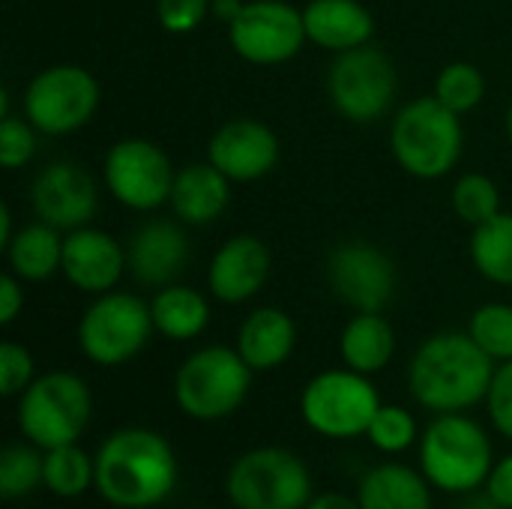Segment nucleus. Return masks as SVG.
I'll return each mask as SVG.
<instances>
[{
	"label": "nucleus",
	"instance_id": "1",
	"mask_svg": "<svg viewBox=\"0 0 512 509\" xmlns=\"http://www.w3.org/2000/svg\"><path fill=\"white\" fill-rule=\"evenodd\" d=\"M495 360L471 333H438L426 339L408 366L411 396L435 414H462L486 402Z\"/></svg>",
	"mask_w": 512,
	"mask_h": 509
},
{
	"label": "nucleus",
	"instance_id": "2",
	"mask_svg": "<svg viewBox=\"0 0 512 509\" xmlns=\"http://www.w3.org/2000/svg\"><path fill=\"white\" fill-rule=\"evenodd\" d=\"M177 486L171 444L150 429H120L96 453V489L120 509H150Z\"/></svg>",
	"mask_w": 512,
	"mask_h": 509
},
{
	"label": "nucleus",
	"instance_id": "3",
	"mask_svg": "<svg viewBox=\"0 0 512 509\" xmlns=\"http://www.w3.org/2000/svg\"><path fill=\"white\" fill-rule=\"evenodd\" d=\"M465 147L462 120L435 96H417L402 105L390 123V150L399 168L417 180L447 177Z\"/></svg>",
	"mask_w": 512,
	"mask_h": 509
},
{
	"label": "nucleus",
	"instance_id": "4",
	"mask_svg": "<svg viewBox=\"0 0 512 509\" xmlns=\"http://www.w3.org/2000/svg\"><path fill=\"white\" fill-rule=\"evenodd\" d=\"M93 414L90 387L72 372H45L18 399V429L39 450L78 444Z\"/></svg>",
	"mask_w": 512,
	"mask_h": 509
},
{
	"label": "nucleus",
	"instance_id": "5",
	"mask_svg": "<svg viewBox=\"0 0 512 509\" xmlns=\"http://www.w3.org/2000/svg\"><path fill=\"white\" fill-rule=\"evenodd\" d=\"M420 465L435 489L474 492L495 468L489 435L465 414H438L420 438Z\"/></svg>",
	"mask_w": 512,
	"mask_h": 509
},
{
	"label": "nucleus",
	"instance_id": "6",
	"mask_svg": "<svg viewBox=\"0 0 512 509\" xmlns=\"http://www.w3.org/2000/svg\"><path fill=\"white\" fill-rule=\"evenodd\" d=\"M252 366L237 348L207 345L183 360L174 378V399L192 420L210 423L231 417L249 396Z\"/></svg>",
	"mask_w": 512,
	"mask_h": 509
},
{
	"label": "nucleus",
	"instance_id": "7",
	"mask_svg": "<svg viewBox=\"0 0 512 509\" xmlns=\"http://www.w3.org/2000/svg\"><path fill=\"white\" fill-rule=\"evenodd\" d=\"M156 333L150 303L129 291L93 297L78 321V348L96 366H123L135 360Z\"/></svg>",
	"mask_w": 512,
	"mask_h": 509
},
{
	"label": "nucleus",
	"instance_id": "8",
	"mask_svg": "<svg viewBox=\"0 0 512 509\" xmlns=\"http://www.w3.org/2000/svg\"><path fill=\"white\" fill-rule=\"evenodd\" d=\"M378 408H381V396L369 381V375H360L348 366L315 375L300 396L303 423L312 432L333 441L366 435Z\"/></svg>",
	"mask_w": 512,
	"mask_h": 509
},
{
	"label": "nucleus",
	"instance_id": "9",
	"mask_svg": "<svg viewBox=\"0 0 512 509\" xmlns=\"http://www.w3.org/2000/svg\"><path fill=\"white\" fill-rule=\"evenodd\" d=\"M399 93V72L393 60L369 45L342 51L327 69V99L351 123L369 126L381 120Z\"/></svg>",
	"mask_w": 512,
	"mask_h": 509
},
{
	"label": "nucleus",
	"instance_id": "10",
	"mask_svg": "<svg viewBox=\"0 0 512 509\" xmlns=\"http://www.w3.org/2000/svg\"><path fill=\"white\" fill-rule=\"evenodd\" d=\"M225 489L237 509H306L312 501L309 468L282 447L243 453L231 465Z\"/></svg>",
	"mask_w": 512,
	"mask_h": 509
},
{
	"label": "nucleus",
	"instance_id": "11",
	"mask_svg": "<svg viewBox=\"0 0 512 509\" xmlns=\"http://www.w3.org/2000/svg\"><path fill=\"white\" fill-rule=\"evenodd\" d=\"M99 96V81L90 69L75 63H57L30 78L21 108L39 135L63 138L93 120Z\"/></svg>",
	"mask_w": 512,
	"mask_h": 509
},
{
	"label": "nucleus",
	"instance_id": "12",
	"mask_svg": "<svg viewBox=\"0 0 512 509\" xmlns=\"http://www.w3.org/2000/svg\"><path fill=\"white\" fill-rule=\"evenodd\" d=\"M174 165L168 153L147 138H123L108 147L102 183L108 195L132 213H153L171 201Z\"/></svg>",
	"mask_w": 512,
	"mask_h": 509
},
{
	"label": "nucleus",
	"instance_id": "13",
	"mask_svg": "<svg viewBox=\"0 0 512 509\" xmlns=\"http://www.w3.org/2000/svg\"><path fill=\"white\" fill-rule=\"evenodd\" d=\"M228 42L252 66H282L309 42L303 9L285 0H246L243 12L228 24Z\"/></svg>",
	"mask_w": 512,
	"mask_h": 509
},
{
	"label": "nucleus",
	"instance_id": "14",
	"mask_svg": "<svg viewBox=\"0 0 512 509\" xmlns=\"http://www.w3.org/2000/svg\"><path fill=\"white\" fill-rule=\"evenodd\" d=\"M327 282L354 312H384L396 294V267L384 249L351 240L330 252Z\"/></svg>",
	"mask_w": 512,
	"mask_h": 509
},
{
	"label": "nucleus",
	"instance_id": "15",
	"mask_svg": "<svg viewBox=\"0 0 512 509\" xmlns=\"http://www.w3.org/2000/svg\"><path fill=\"white\" fill-rule=\"evenodd\" d=\"M30 204L36 219L66 231L90 225L99 207V189L90 171L75 162H48L30 186Z\"/></svg>",
	"mask_w": 512,
	"mask_h": 509
},
{
	"label": "nucleus",
	"instance_id": "16",
	"mask_svg": "<svg viewBox=\"0 0 512 509\" xmlns=\"http://www.w3.org/2000/svg\"><path fill=\"white\" fill-rule=\"evenodd\" d=\"M282 147L276 132L252 117L222 123L207 141V162H213L231 183L264 180L279 165Z\"/></svg>",
	"mask_w": 512,
	"mask_h": 509
},
{
	"label": "nucleus",
	"instance_id": "17",
	"mask_svg": "<svg viewBox=\"0 0 512 509\" xmlns=\"http://www.w3.org/2000/svg\"><path fill=\"white\" fill-rule=\"evenodd\" d=\"M60 273L81 294H90V297L108 294L120 285L123 273H129L126 249L120 246L114 234L93 228V225L66 231Z\"/></svg>",
	"mask_w": 512,
	"mask_h": 509
},
{
	"label": "nucleus",
	"instance_id": "18",
	"mask_svg": "<svg viewBox=\"0 0 512 509\" xmlns=\"http://www.w3.org/2000/svg\"><path fill=\"white\" fill-rule=\"evenodd\" d=\"M270 267H273V258H270V249L261 237L234 234L210 258L207 291L225 306L249 303L267 285Z\"/></svg>",
	"mask_w": 512,
	"mask_h": 509
},
{
	"label": "nucleus",
	"instance_id": "19",
	"mask_svg": "<svg viewBox=\"0 0 512 509\" xmlns=\"http://www.w3.org/2000/svg\"><path fill=\"white\" fill-rule=\"evenodd\" d=\"M129 273L138 285L165 288L171 285L189 261V237L177 222L150 219L126 243Z\"/></svg>",
	"mask_w": 512,
	"mask_h": 509
},
{
	"label": "nucleus",
	"instance_id": "20",
	"mask_svg": "<svg viewBox=\"0 0 512 509\" xmlns=\"http://www.w3.org/2000/svg\"><path fill=\"white\" fill-rule=\"evenodd\" d=\"M303 24L309 42L333 54L369 45L375 36V18L360 0H309Z\"/></svg>",
	"mask_w": 512,
	"mask_h": 509
},
{
	"label": "nucleus",
	"instance_id": "21",
	"mask_svg": "<svg viewBox=\"0 0 512 509\" xmlns=\"http://www.w3.org/2000/svg\"><path fill=\"white\" fill-rule=\"evenodd\" d=\"M228 201L231 180L213 162H192L177 171L168 207L177 222L204 228L228 210Z\"/></svg>",
	"mask_w": 512,
	"mask_h": 509
},
{
	"label": "nucleus",
	"instance_id": "22",
	"mask_svg": "<svg viewBox=\"0 0 512 509\" xmlns=\"http://www.w3.org/2000/svg\"><path fill=\"white\" fill-rule=\"evenodd\" d=\"M297 324L279 306L252 309L237 330V351L252 366V372H273L294 354Z\"/></svg>",
	"mask_w": 512,
	"mask_h": 509
},
{
	"label": "nucleus",
	"instance_id": "23",
	"mask_svg": "<svg viewBox=\"0 0 512 509\" xmlns=\"http://www.w3.org/2000/svg\"><path fill=\"white\" fill-rule=\"evenodd\" d=\"M63 231L48 222H30L15 231L12 243L3 249L9 273L21 282H45L63 267Z\"/></svg>",
	"mask_w": 512,
	"mask_h": 509
},
{
	"label": "nucleus",
	"instance_id": "24",
	"mask_svg": "<svg viewBox=\"0 0 512 509\" xmlns=\"http://www.w3.org/2000/svg\"><path fill=\"white\" fill-rule=\"evenodd\" d=\"M339 354L348 369L375 375L390 366L396 354V333L381 312H354L339 336Z\"/></svg>",
	"mask_w": 512,
	"mask_h": 509
},
{
	"label": "nucleus",
	"instance_id": "25",
	"mask_svg": "<svg viewBox=\"0 0 512 509\" xmlns=\"http://www.w3.org/2000/svg\"><path fill=\"white\" fill-rule=\"evenodd\" d=\"M150 315H153V327L159 336L171 339V342H189L198 339L207 324H210V300L189 288V285H165L153 294L150 300Z\"/></svg>",
	"mask_w": 512,
	"mask_h": 509
},
{
	"label": "nucleus",
	"instance_id": "26",
	"mask_svg": "<svg viewBox=\"0 0 512 509\" xmlns=\"http://www.w3.org/2000/svg\"><path fill=\"white\" fill-rule=\"evenodd\" d=\"M357 501L363 509H432V492L426 474L408 465H378L363 477Z\"/></svg>",
	"mask_w": 512,
	"mask_h": 509
},
{
	"label": "nucleus",
	"instance_id": "27",
	"mask_svg": "<svg viewBox=\"0 0 512 509\" xmlns=\"http://www.w3.org/2000/svg\"><path fill=\"white\" fill-rule=\"evenodd\" d=\"M468 252L474 270L486 282L512 288V213L501 210L495 219L477 225L471 231Z\"/></svg>",
	"mask_w": 512,
	"mask_h": 509
},
{
	"label": "nucleus",
	"instance_id": "28",
	"mask_svg": "<svg viewBox=\"0 0 512 509\" xmlns=\"http://www.w3.org/2000/svg\"><path fill=\"white\" fill-rule=\"evenodd\" d=\"M96 483V462L78 447L45 450V489L57 498H81Z\"/></svg>",
	"mask_w": 512,
	"mask_h": 509
},
{
	"label": "nucleus",
	"instance_id": "29",
	"mask_svg": "<svg viewBox=\"0 0 512 509\" xmlns=\"http://www.w3.org/2000/svg\"><path fill=\"white\" fill-rule=\"evenodd\" d=\"M45 486V450L36 444H6L0 453V498L18 501Z\"/></svg>",
	"mask_w": 512,
	"mask_h": 509
},
{
	"label": "nucleus",
	"instance_id": "30",
	"mask_svg": "<svg viewBox=\"0 0 512 509\" xmlns=\"http://www.w3.org/2000/svg\"><path fill=\"white\" fill-rule=\"evenodd\" d=\"M432 96L462 117V114L474 111L486 99V75H483L480 66H474L468 60L447 63L435 78V93Z\"/></svg>",
	"mask_w": 512,
	"mask_h": 509
},
{
	"label": "nucleus",
	"instance_id": "31",
	"mask_svg": "<svg viewBox=\"0 0 512 509\" xmlns=\"http://www.w3.org/2000/svg\"><path fill=\"white\" fill-rule=\"evenodd\" d=\"M450 204L462 222L477 228L501 213V189L489 174L468 171L456 180V186L450 192Z\"/></svg>",
	"mask_w": 512,
	"mask_h": 509
},
{
	"label": "nucleus",
	"instance_id": "32",
	"mask_svg": "<svg viewBox=\"0 0 512 509\" xmlns=\"http://www.w3.org/2000/svg\"><path fill=\"white\" fill-rule=\"evenodd\" d=\"M468 333L495 363H510L512 360L510 303H486V306H480L468 321Z\"/></svg>",
	"mask_w": 512,
	"mask_h": 509
},
{
	"label": "nucleus",
	"instance_id": "33",
	"mask_svg": "<svg viewBox=\"0 0 512 509\" xmlns=\"http://www.w3.org/2000/svg\"><path fill=\"white\" fill-rule=\"evenodd\" d=\"M366 438L381 453H405L417 438V420L402 405H381L375 420L369 423Z\"/></svg>",
	"mask_w": 512,
	"mask_h": 509
},
{
	"label": "nucleus",
	"instance_id": "34",
	"mask_svg": "<svg viewBox=\"0 0 512 509\" xmlns=\"http://www.w3.org/2000/svg\"><path fill=\"white\" fill-rule=\"evenodd\" d=\"M36 126L21 114H3L0 117V165L6 171L24 168L36 156Z\"/></svg>",
	"mask_w": 512,
	"mask_h": 509
},
{
	"label": "nucleus",
	"instance_id": "35",
	"mask_svg": "<svg viewBox=\"0 0 512 509\" xmlns=\"http://www.w3.org/2000/svg\"><path fill=\"white\" fill-rule=\"evenodd\" d=\"M36 378V366H33V357L24 345L18 342H3L0 345V393L6 399L12 396H21Z\"/></svg>",
	"mask_w": 512,
	"mask_h": 509
},
{
	"label": "nucleus",
	"instance_id": "36",
	"mask_svg": "<svg viewBox=\"0 0 512 509\" xmlns=\"http://www.w3.org/2000/svg\"><path fill=\"white\" fill-rule=\"evenodd\" d=\"M210 3L213 0H156L159 27L171 36H186L207 21Z\"/></svg>",
	"mask_w": 512,
	"mask_h": 509
},
{
	"label": "nucleus",
	"instance_id": "37",
	"mask_svg": "<svg viewBox=\"0 0 512 509\" xmlns=\"http://www.w3.org/2000/svg\"><path fill=\"white\" fill-rule=\"evenodd\" d=\"M486 408H489V417H492L495 429L507 441H512V360L495 366L492 387H489V396H486Z\"/></svg>",
	"mask_w": 512,
	"mask_h": 509
},
{
	"label": "nucleus",
	"instance_id": "38",
	"mask_svg": "<svg viewBox=\"0 0 512 509\" xmlns=\"http://www.w3.org/2000/svg\"><path fill=\"white\" fill-rule=\"evenodd\" d=\"M24 309V282L15 273H6L0 279V324L9 327Z\"/></svg>",
	"mask_w": 512,
	"mask_h": 509
},
{
	"label": "nucleus",
	"instance_id": "39",
	"mask_svg": "<svg viewBox=\"0 0 512 509\" xmlns=\"http://www.w3.org/2000/svg\"><path fill=\"white\" fill-rule=\"evenodd\" d=\"M486 492L495 507L512 509V456L492 468V474L486 480Z\"/></svg>",
	"mask_w": 512,
	"mask_h": 509
},
{
	"label": "nucleus",
	"instance_id": "40",
	"mask_svg": "<svg viewBox=\"0 0 512 509\" xmlns=\"http://www.w3.org/2000/svg\"><path fill=\"white\" fill-rule=\"evenodd\" d=\"M306 509H363V507H360V501H357V498H351V495H339V492H324V495L312 498V501H309V507H306Z\"/></svg>",
	"mask_w": 512,
	"mask_h": 509
},
{
	"label": "nucleus",
	"instance_id": "41",
	"mask_svg": "<svg viewBox=\"0 0 512 509\" xmlns=\"http://www.w3.org/2000/svg\"><path fill=\"white\" fill-rule=\"evenodd\" d=\"M243 6H246L243 0H213V3H210V15L228 27V24L243 12Z\"/></svg>",
	"mask_w": 512,
	"mask_h": 509
},
{
	"label": "nucleus",
	"instance_id": "42",
	"mask_svg": "<svg viewBox=\"0 0 512 509\" xmlns=\"http://www.w3.org/2000/svg\"><path fill=\"white\" fill-rule=\"evenodd\" d=\"M15 237V228H12V210L9 204H0V249H6Z\"/></svg>",
	"mask_w": 512,
	"mask_h": 509
},
{
	"label": "nucleus",
	"instance_id": "43",
	"mask_svg": "<svg viewBox=\"0 0 512 509\" xmlns=\"http://www.w3.org/2000/svg\"><path fill=\"white\" fill-rule=\"evenodd\" d=\"M507 138H510V147H512V102H510V111H507Z\"/></svg>",
	"mask_w": 512,
	"mask_h": 509
}]
</instances>
